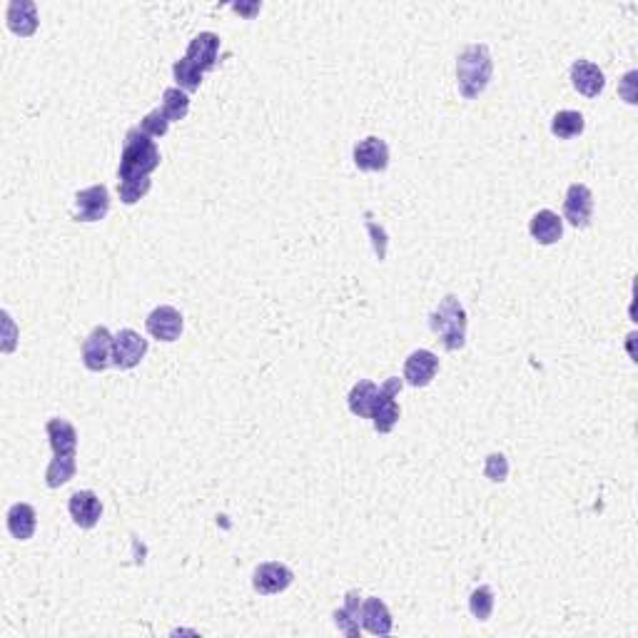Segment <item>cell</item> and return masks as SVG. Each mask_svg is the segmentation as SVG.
I'll use <instances>...</instances> for the list:
<instances>
[{
    "mask_svg": "<svg viewBox=\"0 0 638 638\" xmlns=\"http://www.w3.org/2000/svg\"><path fill=\"white\" fill-rule=\"evenodd\" d=\"M45 434L53 447V461L45 469V484L50 489L65 487L77 471L75 454H77V432L68 419H50L45 424Z\"/></svg>",
    "mask_w": 638,
    "mask_h": 638,
    "instance_id": "1",
    "label": "cell"
},
{
    "mask_svg": "<svg viewBox=\"0 0 638 638\" xmlns=\"http://www.w3.org/2000/svg\"><path fill=\"white\" fill-rule=\"evenodd\" d=\"M160 168V150L155 140L145 135L140 128L128 130L125 142H123V155H120V168H117V182L150 180V172Z\"/></svg>",
    "mask_w": 638,
    "mask_h": 638,
    "instance_id": "2",
    "label": "cell"
},
{
    "mask_svg": "<svg viewBox=\"0 0 638 638\" xmlns=\"http://www.w3.org/2000/svg\"><path fill=\"white\" fill-rule=\"evenodd\" d=\"M491 73H494V63H491V53L487 45L477 43L464 48L457 58L459 93L467 100L478 97L489 86Z\"/></svg>",
    "mask_w": 638,
    "mask_h": 638,
    "instance_id": "3",
    "label": "cell"
},
{
    "mask_svg": "<svg viewBox=\"0 0 638 638\" xmlns=\"http://www.w3.org/2000/svg\"><path fill=\"white\" fill-rule=\"evenodd\" d=\"M429 327L442 340L444 350L457 351L467 342V309L459 302V297L447 295L439 302V307L429 317Z\"/></svg>",
    "mask_w": 638,
    "mask_h": 638,
    "instance_id": "4",
    "label": "cell"
},
{
    "mask_svg": "<svg viewBox=\"0 0 638 638\" xmlns=\"http://www.w3.org/2000/svg\"><path fill=\"white\" fill-rule=\"evenodd\" d=\"M402 387H405V382L399 379V377H389L387 382L379 387V392H377V399H374V406H372V419L374 422V429L379 432V434H389L394 429V424L399 422V405H396V394L402 392Z\"/></svg>",
    "mask_w": 638,
    "mask_h": 638,
    "instance_id": "5",
    "label": "cell"
},
{
    "mask_svg": "<svg viewBox=\"0 0 638 638\" xmlns=\"http://www.w3.org/2000/svg\"><path fill=\"white\" fill-rule=\"evenodd\" d=\"M110 213V192L105 185H93L75 195V220L80 223H100Z\"/></svg>",
    "mask_w": 638,
    "mask_h": 638,
    "instance_id": "6",
    "label": "cell"
},
{
    "mask_svg": "<svg viewBox=\"0 0 638 638\" xmlns=\"http://www.w3.org/2000/svg\"><path fill=\"white\" fill-rule=\"evenodd\" d=\"M113 342L115 337L107 332V327H96L83 342V364L90 372H103L113 364Z\"/></svg>",
    "mask_w": 638,
    "mask_h": 638,
    "instance_id": "7",
    "label": "cell"
},
{
    "mask_svg": "<svg viewBox=\"0 0 638 638\" xmlns=\"http://www.w3.org/2000/svg\"><path fill=\"white\" fill-rule=\"evenodd\" d=\"M148 354V340H142L135 330H120L113 342V367L132 369Z\"/></svg>",
    "mask_w": 638,
    "mask_h": 638,
    "instance_id": "8",
    "label": "cell"
},
{
    "mask_svg": "<svg viewBox=\"0 0 638 638\" xmlns=\"http://www.w3.org/2000/svg\"><path fill=\"white\" fill-rule=\"evenodd\" d=\"M295 581V574L289 571L285 564H277V561H267L260 564L252 574V586H255L257 594L262 596H275L282 594L285 588H289V584Z\"/></svg>",
    "mask_w": 638,
    "mask_h": 638,
    "instance_id": "9",
    "label": "cell"
},
{
    "mask_svg": "<svg viewBox=\"0 0 638 638\" xmlns=\"http://www.w3.org/2000/svg\"><path fill=\"white\" fill-rule=\"evenodd\" d=\"M591 214H594V195H591V190L586 185L574 182L566 190L564 217L574 227H588L591 224Z\"/></svg>",
    "mask_w": 638,
    "mask_h": 638,
    "instance_id": "10",
    "label": "cell"
},
{
    "mask_svg": "<svg viewBox=\"0 0 638 638\" xmlns=\"http://www.w3.org/2000/svg\"><path fill=\"white\" fill-rule=\"evenodd\" d=\"M148 332L160 342H175L180 340L182 334V314L180 309L162 305V307L150 312L148 322H145Z\"/></svg>",
    "mask_w": 638,
    "mask_h": 638,
    "instance_id": "11",
    "label": "cell"
},
{
    "mask_svg": "<svg viewBox=\"0 0 638 638\" xmlns=\"http://www.w3.org/2000/svg\"><path fill=\"white\" fill-rule=\"evenodd\" d=\"M439 372V357L429 350H416L406 357L405 382L412 387H426Z\"/></svg>",
    "mask_w": 638,
    "mask_h": 638,
    "instance_id": "12",
    "label": "cell"
},
{
    "mask_svg": "<svg viewBox=\"0 0 638 638\" xmlns=\"http://www.w3.org/2000/svg\"><path fill=\"white\" fill-rule=\"evenodd\" d=\"M354 165L362 172H382L389 165V148L382 138H364L354 145Z\"/></svg>",
    "mask_w": 638,
    "mask_h": 638,
    "instance_id": "13",
    "label": "cell"
},
{
    "mask_svg": "<svg viewBox=\"0 0 638 638\" xmlns=\"http://www.w3.org/2000/svg\"><path fill=\"white\" fill-rule=\"evenodd\" d=\"M217 55H220V35H214V32H200V35H195L190 41L185 58H187L197 70L207 73V70H213L214 65H217Z\"/></svg>",
    "mask_w": 638,
    "mask_h": 638,
    "instance_id": "14",
    "label": "cell"
},
{
    "mask_svg": "<svg viewBox=\"0 0 638 638\" xmlns=\"http://www.w3.org/2000/svg\"><path fill=\"white\" fill-rule=\"evenodd\" d=\"M68 511L80 529H93L103 516V504L97 499L96 491H75L68 501Z\"/></svg>",
    "mask_w": 638,
    "mask_h": 638,
    "instance_id": "15",
    "label": "cell"
},
{
    "mask_svg": "<svg viewBox=\"0 0 638 638\" xmlns=\"http://www.w3.org/2000/svg\"><path fill=\"white\" fill-rule=\"evenodd\" d=\"M571 83L581 96L598 97L606 87V75L598 65L588 63V60H576L571 65Z\"/></svg>",
    "mask_w": 638,
    "mask_h": 638,
    "instance_id": "16",
    "label": "cell"
},
{
    "mask_svg": "<svg viewBox=\"0 0 638 638\" xmlns=\"http://www.w3.org/2000/svg\"><path fill=\"white\" fill-rule=\"evenodd\" d=\"M362 626L364 631H369L372 636H389L394 628L392 614L384 604L382 598L369 596L362 601Z\"/></svg>",
    "mask_w": 638,
    "mask_h": 638,
    "instance_id": "17",
    "label": "cell"
},
{
    "mask_svg": "<svg viewBox=\"0 0 638 638\" xmlns=\"http://www.w3.org/2000/svg\"><path fill=\"white\" fill-rule=\"evenodd\" d=\"M5 21L15 35L21 38H31L32 32L38 31V11L32 0H11L8 3V13Z\"/></svg>",
    "mask_w": 638,
    "mask_h": 638,
    "instance_id": "18",
    "label": "cell"
},
{
    "mask_svg": "<svg viewBox=\"0 0 638 638\" xmlns=\"http://www.w3.org/2000/svg\"><path fill=\"white\" fill-rule=\"evenodd\" d=\"M360 624H362V594L360 591H347L344 606L334 611V626L340 628L344 636H360Z\"/></svg>",
    "mask_w": 638,
    "mask_h": 638,
    "instance_id": "19",
    "label": "cell"
},
{
    "mask_svg": "<svg viewBox=\"0 0 638 638\" xmlns=\"http://www.w3.org/2000/svg\"><path fill=\"white\" fill-rule=\"evenodd\" d=\"M529 232H532V237L539 245H553L564 234V220L556 213H551V210H542V213H536L532 217Z\"/></svg>",
    "mask_w": 638,
    "mask_h": 638,
    "instance_id": "20",
    "label": "cell"
},
{
    "mask_svg": "<svg viewBox=\"0 0 638 638\" xmlns=\"http://www.w3.org/2000/svg\"><path fill=\"white\" fill-rule=\"evenodd\" d=\"M8 532H11L13 539L18 542H28L32 533H35V526H38V514L32 509L31 504H13L8 509Z\"/></svg>",
    "mask_w": 638,
    "mask_h": 638,
    "instance_id": "21",
    "label": "cell"
},
{
    "mask_svg": "<svg viewBox=\"0 0 638 638\" xmlns=\"http://www.w3.org/2000/svg\"><path fill=\"white\" fill-rule=\"evenodd\" d=\"M377 392H379V387H377L374 382H369V379H360V382L354 384L350 396H347L351 415L362 416V419L372 416V406H374V399H377Z\"/></svg>",
    "mask_w": 638,
    "mask_h": 638,
    "instance_id": "22",
    "label": "cell"
},
{
    "mask_svg": "<svg viewBox=\"0 0 638 638\" xmlns=\"http://www.w3.org/2000/svg\"><path fill=\"white\" fill-rule=\"evenodd\" d=\"M586 128L584 115L579 110H561L556 113L551 120V132L559 140H571L576 135H581Z\"/></svg>",
    "mask_w": 638,
    "mask_h": 638,
    "instance_id": "23",
    "label": "cell"
},
{
    "mask_svg": "<svg viewBox=\"0 0 638 638\" xmlns=\"http://www.w3.org/2000/svg\"><path fill=\"white\" fill-rule=\"evenodd\" d=\"M160 110L165 113V117L170 123L182 120V117L187 115V110H190V96L185 90H180V87H168L162 93V107Z\"/></svg>",
    "mask_w": 638,
    "mask_h": 638,
    "instance_id": "24",
    "label": "cell"
},
{
    "mask_svg": "<svg viewBox=\"0 0 638 638\" xmlns=\"http://www.w3.org/2000/svg\"><path fill=\"white\" fill-rule=\"evenodd\" d=\"M172 73H175V80H178V87L185 90V93H192L197 87L203 86V70H197L195 65L187 60V58H180L178 63L172 65Z\"/></svg>",
    "mask_w": 638,
    "mask_h": 638,
    "instance_id": "25",
    "label": "cell"
},
{
    "mask_svg": "<svg viewBox=\"0 0 638 638\" xmlns=\"http://www.w3.org/2000/svg\"><path fill=\"white\" fill-rule=\"evenodd\" d=\"M469 611H471V616L477 618V621H489L491 611H494V591H491L489 586H478L477 591L471 594Z\"/></svg>",
    "mask_w": 638,
    "mask_h": 638,
    "instance_id": "26",
    "label": "cell"
},
{
    "mask_svg": "<svg viewBox=\"0 0 638 638\" xmlns=\"http://www.w3.org/2000/svg\"><path fill=\"white\" fill-rule=\"evenodd\" d=\"M140 130H142L145 135H150V138H162V135H168V130H170V120H168L165 113L158 107V110H152V113L142 117Z\"/></svg>",
    "mask_w": 638,
    "mask_h": 638,
    "instance_id": "27",
    "label": "cell"
},
{
    "mask_svg": "<svg viewBox=\"0 0 638 638\" xmlns=\"http://www.w3.org/2000/svg\"><path fill=\"white\" fill-rule=\"evenodd\" d=\"M152 187V180H132V182H117V192H120V200L125 205H135L138 200H142Z\"/></svg>",
    "mask_w": 638,
    "mask_h": 638,
    "instance_id": "28",
    "label": "cell"
},
{
    "mask_svg": "<svg viewBox=\"0 0 638 638\" xmlns=\"http://www.w3.org/2000/svg\"><path fill=\"white\" fill-rule=\"evenodd\" d=\"M484 477L491 478V481H506L509 477V461L504 454H489L487 461H484Z\"/></svg>",
    "mask_w": 638,
    "mask_h": 638,
    "instance_id": "29",
    "label": "cell"
},
{
    "mask_svg": "<svg viewBox=\"0 0 638 638\" xmlns=\"http://www.w3.org/2000/svg\"><path fill=\"white\" fill-rule=\"evenodd\" d=\"M369 232L374 234V252L379 260H384V255H387V234H384L382 227H377L374 223H369Z\"/></svg>",
    "mask_w": 638,
    "mask_h": 638,
    "instance_id": "30",
    "label": "cell"
}]
</instances>
